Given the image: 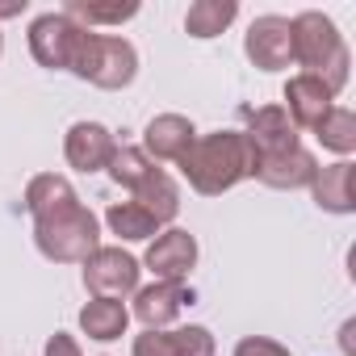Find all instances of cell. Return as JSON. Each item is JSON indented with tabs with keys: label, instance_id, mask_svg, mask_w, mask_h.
I'll return each instance as SVG.
<instances>
[{
	"label": "cell",
	"instance_id": "5b68a950",
	"mask_svg": "<svg viewBox=\"0 0 356 356\" xmlns=\"http://www.w3.org/2000/svg\"><path fill=\"white\" fill-rule=\"evenodd\" d=\"M84 26L72 22L67 13H42L30 22V55L51 67V72H72V59L84 42Z\"/></svg>",
	"mask_w": 356,
	"mask_h": 356
},
{
	"label": "cell",
	"instance_id": "484cf974",
	"mask_svg": "<svg viewBox=\"0 0 356 356\" xmlns=\"http://www.w3.org/2000/svg\"><path fill=\"white\" fill-rule=\"evenodd\" d=\"M42 356H84V352H80V343H76L67 331H55V335L47 339V352H42Z\"/></svg>",
	"mask_w": 356,
	"mask_h": 356
},
{
	"label": "cell",
	"instance_id": "7a4b0ae2",
	"mask_svg": "<svg viewBox=\"0 0 356 356\" xmlns=\"http://www.w3.org/2000/svg\"><path fill=\"white\" fill-rule=\"evenodd\" d=\"M289 34H293V63L306 67L302 76H314L335 97L348 84V63H352V55H348L335 22L323 17V13H314V9H306V13H298L289 22Z\"/></svg>",
	"mask_w": 356,
	"mask_h": 356
},
{
	"label": "cell",
	"instance_id": "603a6c76",
	"mask_svg": "<svg viewBox=\"0 0 356 356\" xmlns=\"http://www.w3.org/2000/svg\"><path fill=\"white\" fill-rule=\"evenodd\" d=\"M314 138L335 155H352L356 151V113L343 105H331V113L314 126Z\"/></svg>",
	"mask_w": 356,
	"mask_h": 356
},
{
	"label": "cell",
	"instance_id": "4316f807",
	"mask_svg": "<svg viewBox=\"0 0 356 356\" xmlns=\"http://www.w3.org/2000/svg\"><path fill=\"white\" fill-rule=\"evenodd\" d=\"M22 13H26V0H0V22L22 17Z\"/></svg>",
	"mask_w": 356,
	"mask_h": 356
},
{
	"label": "cell",
	"instance_id": "4fadbf2b",
	"mask_svg": "<svg viewBox=\"0 0 356 356\" xmlns=\"http://www.w3.org/2000/svg\"><path fill=\"white\" fill-rule=\"evenodd\" d=\"M193 138H197V130H193V122H189L185 113H159V118H151L147 130H143V151H147L151 163H155V159L181 163L185 151L193 147Z\"/></svg>",
	"mask_w": 356,
	"mask_h": 356
},
{
	"label": "cell",
	"instance_id": "cb8c5ba5",
	"mask_svg": "<svg viewBox=\"0 0 356 356\" xmlns=\"http://www.w3.org/2000/svg\"><path fill=\"white\" fill-rule=\"evenodd\" d=\"M151 168H155V163L147 159V151H143V147H126V143H122V147L113 151V159H109V176H113L122 189H130V193L151 176Z\"/></svg>",
	"mask_w": 356,
	"mask_h": 356
},
{
	"label": "cell",
	"instance_id": "52a82bcc",
	"mask_svg": "<svg viewBox=\"0 0 356 356\" xmlns=\"http://www.w3.org/2000/svg\"><path fill=\"white\" fill-rule=\"evenodd\" d=\"M243 51L248 59L260 67V72H281L293 63V34H289V17H256L248 38H243Z\"/></svg>",
	"mask_w": 356,
	"mask_h": 356
},
{
	"label": "cell",
	"instance_id": "5bb4252c",
	"mask_svg": "<svg viewBox=\"0 0 356 356\" xmlns=\"http://www.w3.org/2000/svg\"><path fill=\"white\" fill-rule=\"evenodd\" d=\"M310 193H314L318 210H327V214H352L356 210V163L339 159V163L318 168L314 181H310Z\"/></svg>",
	"mask_w": 356,
	"mask_h": 356
},
{
	"label": "cell",
	"instance_id": "9a60e30c",
	"mask_svg": "<svg viewBox=\"0 0 356 356\" xmlns=\"http://www.w3.org/2000/svg\"><path fill=\"white\" fill-rule=\"evenodd\" d=\"M314 172H318V163H314V155L306 147H293L285 155L256 159V168H252V176H256V181H264L268 189H306L314 181Z\"/></svg>",
	"mask_w": 356,
	"mask_h": 356
},
{
	"label": "cell",
	"instance_id": "9c48e42d",
	"mask_svg": "<svg viewBox=\"0 0 356 356\" xmlns=\"http://www.w3.org/2000/svg\"><path fill=\"white\" fill-rule=\"evenodd\" d=\"M189 302H193V289L185 281H155L147 289H134V318L147 331H168Z\"/></svg>",
	"mask_w": 356,
	"mask_h": 356
},
{
	"label": "cell",
	"instance_id": "83f0119b",
	"mask_svg": "<svg viewBox=\"0 0 356 356\" xmlns=\"http://www.w3.org/2000/svg\"><path fill=\"white\" fill-rule=\"evenodd\" d=\"M0 51H5V38H0Z\"/></svg>",
	"mask_w": 356,
	"mask_h": 356
},
{
	"label": "cell",
	"instance_id": "7402d4cb",
	"mask_svg": "<svg viewBox=\"0 0 356 356\" xmlns=\"http://www.w3.org/2000/svg\"><path fill=\"white\" fill-rule=\"evenodd\" d=\"M105 222H109V231H113L118 239H126V243L151 239V235L159 231V222H155L138 202H113V206H109V214H105Z\"/></svg>",
	"mask_w": 356,
	"mask_h": 356
},
{
	"label": "cell",
	"instance_id": "6da1fadb",
	"mask_svg": "<svg viewBox=\"0 0 356 356\" xmlns=\"http://www.w3.org/2000/svg\"><path fill=\"white\" fill-rule=\"evenodd\" d=\"M256 168V155L243 138V130H214V134H197L193 147L181 159L185 181L202 193V197H222L227 189H235L239 181H248Z\"/></svg>",
	"mask_w": 356,
	"mask_h": 356
},
{
	"label": "cell",
	"instance_id": "d6986e66",
	"mask_svg": "<svg viewBox=\"0 0 356 356\" xmlns=\"http://www.w3.org/2000/svg\"><path fill=\"white\" fill-rule=\"evenodd\" d=\"M235 17H239L235 0H193L189 13H185V30L193 38H218Z\"/></svg>",
	"mask_w": 356,
	"mask_h": 356
},
{
	"label": "cell",
	"instance_id": "44dd1931",
	"mask_svg": "<svg viewBox=\"0 0 356 356\" xmlns=\"http://www.w3.org/2000/svg\"><path fill=\"white\" fill-rule=\"evenodd\" d=\"M63 13L72 22H80L84 30L92 26H122L130 17H138V0H118V5H92V0H67Z\"/></svg>",
	"mask_w": 356,
	"mask_h": 356
},
{
	"label": "cell",
	"instance_id": "8fae6325",
	"mask_svg": "<svg viewBox=\"0 0 356 356\" xmlns=\"http://www.w3.org/2000/svg\"><path fill=\"white\" fill-rule=\"evenodd\" d=\"M113 151H118V138L101 122H76L67 130V138H63V155H67V163L76 172H101V168H109Z\"/></svg>",
	"mask_w": 356,
	"mask_h": 356
},
{
	"label": "cell",
	"instance_id": "ba28073f",
	"mask_svg": "<svg viewBox=\"0 0 356 356\" xmlns=\"http://www.w3.org/2000/svg\"><path fill=\"white\" fill-rule=\"evenodd\" d=\"M243 118H248L243 138H248V147H252L256 159L285 155V151L302 147V143H298V126L289 122V113H285L281 105H260V109H248Z\"/></svg>",
	"mask_w": 356,
	"mask_h": 356
},
{
	"label": "cell",
	"instance_id": "d4e9b609",
	"mask_svg": "<svg viewBox=\"0 0 356 356\" xmlns=\"http://www.w3.org/2000/svg\"><path fill=\"white\" fill-rule=\"evenodd\" d=\"M235 356H289V348L268 339V335H248L235 343Z\"/></svg>",
	"mask_w": 356,
	"mask_h": 356
},
{
	"label": "cell",
	"instance_id": "ffe728a7",
	"mask_svg": "<svg viewBox=\"0 0 356 356\" xmlns=\"http://www.w3.org/2000/svg\"><path fill=\"white\" fill-rule=\"evenodd\" d=\"M67 202H76V189H72L67 176L42 172V176H34V181L26 185V210H30V218H42L51 210L67 206Z\"/></svg>",
	"mask_w": 356,
	"mask_h": 356
},
{
	"label": "cell",
	"instance_id": "30bf717a",
	"mask_svg": "<svg viewBox=\"0 0 356 356\" xmlns=\"http://www.w3.org/2000/svg\"><path fill=\"white\" fill-rule=\"evenodd\" d=\"M143 264L155 273V281H189V273L197 264V239L181 227H168L163 235H155Z\"/></svg>",
	"mask_w": 356,
	"mask_h": 356
},
{
	"label": "cell",
	"instance_id": "277c9868",
	"mask_svg": "<svg viewBox=\"0 0 356 356\" xmlns=\"http://www.w3.org/2000/svg\"><path fill=\"white\" fill-rule=\"evenodd\" d=\"M72 76L105 88V92H118L126 88L134 76H138V51L126 42V38H113V34H84L76 59H72Z\"/></svg>",
	"mask_w": 356,
	"mask_h": 356
},
{
	"label": "cell",
	"instance_id": "8992f818",
	"mask_svg": "<svg viewBox=\"0 0 356 356\" xmlns=\"http://www.w3.org/2000/svg\"><path fill=\"white\" fill-rule=\"evenodd\" d=\"M138 260L122 248H97L88 260H84V289L92 298H126L138 289Z\"/></svg>",
	"mask_w": 356,
	"mask_h": 356
},
{
	"label": "cell",
	"instance_id": "2e32d148",
	"mask_svg": "<svg viewBox=\"0 0 356 356\" xmlns=\"http://www.w3.org/2000/svg\"><path fill=\"white\" fill-rule=\"evenodd\" d=\"M331 105H335V97L314 80V76H293L289 84H285V113H289V122L298 126V130H314L327 113H331Z\"/></svg>",
	"mask_w": 356,
	"mask_h": 356
},
{
	"label": "cell",
	"instance_id": "ac0fdd59",
	"mask_svg": "<svg viewBox=\"0 0 356 356\" xmlns=\"http://www.w3.org/2000/svg\"><path fill=\"white\" fill-rule=\"evenodd\" d=\"M80 327H84L88 339L109 343V339H122V335H126L130 310H126V302H118V298H92V302L80 310Z\"/></svg>",
	"mask_w": 356,
	"mask_h": 356
},
{
	"label": "cell",
	"instance_id": "7c38bea8",
	"mask_svg": "<svg viewBox=\"0 0 356 356\" xmlns=\"http://www.w3.org/2000/svg\"><path fill=\"white\" fill-rule=\"evenodd\" d=\"M134 356H214L210 327H176V331H143L134 339Z\"/></svg>",
	"mask_w": 356,
	"mask_h": 356
},
{
	"label": "cell",
	"instance_id": "3957f363",
	"mask_svg": "<svg viewBox=\"0 0 356 356\" xmlns=\"http://www.w3.org/2000/svg\"><path fill=\"white\" fill-rule=\"evenodd\" d=\"M34 243L55 264H84L101 248V222L76 197V202H67V206L34 218Z\"/></svg>",
	"mask_w": 356,
	"mask_h": 356
},
{
	"label": "cell",
	"instance_id": "e0dca14e",
	"mask_svg": "<svg viewBox=\"0 0 356 356\" xmlns=\"http://www.w3.org/2000/svg\"><path fill=\"white\" fill-rule=\"evenodd\" d=\"M130 202H138V206L159 222V227H163V222H172L176 214H181V189H176V181H172L163 168H151V176L134 189V197H130Z\"/></svg>",
	"mask_w": 356,
	"mask_h": 356
}]
</instances>
